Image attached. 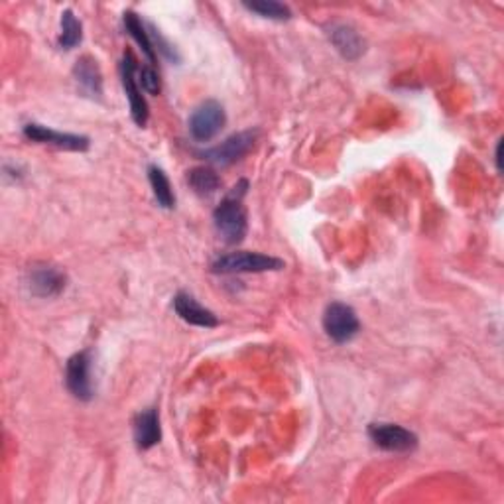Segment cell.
<instances>
[{
  "instance_id": "1",
  "label": "cell",
  "mask_w": 504,
  "mask_h": 504,
  "mask_svg": "<svg viewBox=\"0 0 504 504\" xmlns=\"http://www.w3.org/2000/svg\"><path fill=\"white\" fill-rule=\"evenodd\" d=\"M248 189V181L240 179L233 191L217 205L213 211V225L215 231L225 240L227 245L243 243L248 231L247 209L243 205V198Z\"/></svg>"
},
{
  "instance_id": "2",
  "label": "cell",
  "mask_w": 504,
  "mask_h": 504,
  "mask_svg": "<svg viewBox=\"0 0 504 504\" xmlns=\"http://www.w3.org/2000/svg\"><path fill=\"white\" fill-rule=\"evenodd\" d=\"M286 268L284 260L276 257L262 255V252L237 250L217 258L211 265L213 274H260V272H278Z\"/></svg>"
},
{
  "instance_id": "3",
  "label": "cell",
  "mask_w": 504,
  "mask_h": 504,
  "mask_svg": "<svg viewBox=\"0 0 504 504\" xmlns=\"http://www.w3.org/2000/svg\"><path fill=\"white\" fill-rule=\"evenodd\" d=\"M121 79H122V87L126 91V97H129L131 102V114L132 121L136 122V126L144 129L148 117H150V111H148V102L142 95V87L139 83V63H136V57L132 52H124L122 60H121Z\"/></svg>"
},
{
  "instance_id": "4",
  "label": "cell",
  "mask_w": 504,
  "mask_h": 504,
  "mask_svg": "<svg viewBox=\"0 0 504 504\" xmlns=\"http://www.w3.org/2000/svg\"><path fill=\"white\" fill-rule=\"evenodd\" d=\"M324 329L331 341L343 345V343H349L359 335L361 322L351 305L334 302L325 307Z\"/></svg>"
},
{
  "instance_id": "5",
  "label": "cell",
  "mask_w": 504,
  "mask_h": 504,
  "mask_svg": "<svg viewBox=\"0 0 504 504\" xmlns=\"http://www.w3.org/2000/svg\"><path fill=\"white\" fill-rule=\"evenodd\" d=\"M227 124V114L221 102L205 101L191 112L189 117V134L193 141L209 142L219 134Z\"/></svg>"
},
{
  "instance_id": "6",
  "label": "cell",
  "mask_w": 504,
  "mask_h": 504,
  "mask_svg": "<svg viewBox=\"0 0 504 504\" xmlns=\"http://www.w3.org/2000/svg\"><path fill=\"white\" fill-rule=\"evenodd\" d=\"M257 139H258L257 131L237 132L233 136H228V139L225 142H221L219 146L211 148V150H205L201 156L213 166H221V168L233 166L235 162L243 160L252 150V146H255Z\"/></svg>"
},
{
  "instance_id": "7",
  "label": "cell",
  "mask_w": 504,
  "mask_h": 504,
  "mask_svg": "<svg viewBox=\"0 0 504 504\" xmlns=\"http://www.w3.org/2000/svg\"><path fill=\"white\" fill-rule=\"evenodd\" d=\"M369 438L376 448L391 453H408L418 448V435L398 423H371Z\"/></svg>"
},
{
  "instance_id": "8",
  "label": "cell",
  "mask_w": 504,
  "mask_h": 504,
  "mask_svg": "<svg viewBox=\"0 0 504 504\" xmlns=\"http://www.w3.org/2000/svg\"><path fill=\"white\" fill-rule=\"evenodd\" d=\"M65 384L73 398L82 402L93 400V383H91V353H75L65 366Z\"/></svg>"
},
{
  "instance_id": "9",
  "label": "cell",
  "mask_w": 504,
  "mask_h": 504,
  "mask_svg": "<svg viewBox=\"0 0 504 504\" xmlns=\"http://www.w3.org/2000/svg\"><path fill=\"white\" fill-rule=\"evenodd\" d=\"M24 136L32 142L38 144H50L55 148H62V150H70V152H87L91 141L87 136L82 134H70V132H57L48 129V126H42L36 122H30L24 126Z\"/></svg>"
},
{
  "instance_id": "10",
  "label": "cell",
  "mask_w": 504,
  "mask_h": 504,
  "mask_svg": "<svg viewBox=\"0 0 504 504\" xmlns=\"http://www.w3.org/2000/svg\"><path fill=\"white\" fill-rule=\"evenodd\" d=\"M174 312L179 315V319L203 329H213L219 325V319L211 312V309L203 307L196 297L188 292H178L174 296Z\"/></svg>"
},
{
  "instance_id": "11",
  "label": "cell",
  "mask_w": 504,
  "mask_h": 504,
  "mask_svg": "<svg viewBox=\"0 0 504 504\" xmlns=\"http://www.w3.org/2000/svg\"><path fill=\"white\" fill-rule=\"evenodd\" d=\"M67 286V276L53 267H34L28 272V290L38 297L60 296Z\"/></svg>"
},
{
  "instance_id": "12",
  "label": "cell",
  "mask_w": 504,
  "mask_h": 504,
  "mask_svg": "<svg viewBox=\"0 0 504 504\" xmlns=\"http://www.w3.org/2000/svg\"><path fill=\"white\" fill-rule=\"evenodd\" d=\"M162 440V428H160V416L156 408L142 410L139 416L134 418V441L136 448L146 451L152 450L154 445Z\"/></svg>"
},
{
  "instance_id": "13",
  "label": "cell",
  "mask_w": 504,
  "mask_h": 504,
  "mask_svg": "<svg viewBox=\"0 0 504 504\" xmlns=\"http://www.w3.org/2000/svg\"><path fill=\"white\" fill-rule=\"evenodd\" d=\"M329 40L335 45V50L345 57L349 62L359 60L364 53V40L361 38V34L349 24H334L329 28Z\"/></svg>"
},
{
  "instance_id": "14",
  "label": "cell",
  "mask_w": 504,
  "mask_h": 504,
  "mask_svg": "<svg viewBox=\"0 0 504 504\" xmlns=\"http://www.w3.org/2000/svg\"><path fill=\"white\" fill-rule=\"evenodd\" d=\"M73 77H75V82L82 85V89L87 95H91V97L102 95V75H101L97 62L91 55L79 57L73 67Z\"/></svg>"
},
{
  "instance_id": "15",
  "label": "cell",
  "mask_w": 504,
  "mask_h": 504,
  "mask_svg": "<svg viewBox=\"0 0 504 504\" xmlns=\"http://www.w3.org/2000/svg\"><path fill=\"white\" fill-rule=\"evenodd\" d=\"M122 22H124L126 32H129V36L141 45V50L148 57V62H150V65H154L156 63V48H154V42L150 40V32L144 28L141 16L132 13V10H126Z\"/></svg>"
},
{
  "instance_id": "16",
  "label": "cell",
  "mask_w": 504,
  "mask_h": 504,
  "mask_svg": "<svg viewBox=\"0 0 504 504\" xmlns=\"http://www.w3.org/2000/svg\"><path fill=\"white\" fill-rule=\"evenodd\" d=\"M188 183L198 196L208 198L213 196V193L221 188V178L215 174V170L199 166L188 171Z\"/></svg>"
},
{
  "instance_id": "17",
  "label": "cell",
  "mask_w": 504,
  "mask_h": 504,
  "mask_svg": "<svg viewBox=\"0 0 504 504\" xmlns=\"http://www.w3.org/2000/svg\"><path fill=\"white\" fill-rule=\"evenodd\" d=\"M148 179H150L154 198H156L160 208L174 209L176 208V196H174V191H171L170 179L164 174V170L158 168V166H150V168H148Z\"/></svg>"
},
{
  "instance_id": "18",
  "label": "cell",
  "mask_w": 504,
  "mask_h": 504,
  "mask_svg": "<svg viewBox=\"0 0 504 504\" xmlns=\"http://www.w3.org/2000/svg\"><path fill=\"white\" fill-rule=\"evenodd\" d=\"M83 40V26L82 22L72 10H63L62 13V34H60V45L63 50H73L75 45Z\"/></svg>"
},
{
  "instance_id": "19",
  "label": "cell",
  "mask_w": 504,
  "mask_h": 504,
  "mask_svg": "<svg viewBox=\"0 0 504 504\" xmlns=\"http://www.w3.org/2000/svg\"><path fill=\"white\" fill-rule=\"evenodd\" d=\"M243 6L247 10H250V13H255L262 18H268V20L286 22V20L292 18L290 6L276 3V0H258V3H245Z\"/></svg>"
},
{
  "instance_id": "20",
  "label": "cell",
  "mask_w": 504,
  "mask_h": 504,
  "mask_svg": "<svg viewBox=\"0 0 504 504\" xmlns=\"http://www.w3.org/2000/svg\"><path fill=\"white\" fill-rule=\"evenodd\" d=\"M139 83L148 95H158L160 89H162V85H160V75L150 63L139 67Z\"/></svg>"
},
{
  "instance_id": "21",
  "label": "cell",
  "mask_w": 504,
  "mask_h": 504,
  "mask_svg": "<svg viewBox=\"0 0 504 504\" xmlns=\"http://www.w3.org/2000/svg\"><path fill=\"white\" fill-rule=\"evenodd\" d=\"M500 148H502V141L497 142V150H495V162H497V170L502 171V164H500Z\"/></svg>"
}]
</instances>
